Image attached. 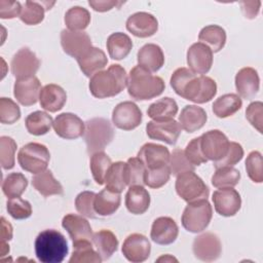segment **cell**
I'll return each mask as SVG.
<instances>
[{
  "mask_svg": "<svg viewBox=\"0 0 263 263\" xmlns=\"http://www.w3.org/2000/svg\"><path fill=\"white\" fill-rule=\"evenodd\" d=\"M92 243L102 260H108L118 248L116 235L108 229H102L92 235Z\"/></svg>",
  "mask_w": 263,
  "mask_h": 263,
  "instance_id": "31",
  "label": "cell"
},
{
  "mask_svg": "<svg viewBox=\"0 0 263 263\" xmlns=\"http://www.w3.org/2000/svg\"><path fill=\"white\" fill-rule=\"evenodd\" d=\"M240 173L233 166L217 167L212 177V184L216 188H233L239 183Z\"/></svg>",
  "mask_w": 263,
  "mask_h": 263,
  "instance_id": "41",
  "label": "cell"
},
{
  "mask_svg": "<svg viewBox=\"0 0 263 263\" xmlns=\"http://www.w3.org/2000/svg\"><path fill=\"white\" fill-rule=\"evenodd\" d=\"M83 138L87 152L93 154L103 151L112 142L114 138V129L108 119L95 117L85 122Z\"/></svg>",
  "mask_w": 263,
  "mask_h": 263,
  "instance_id": "5",
  "label": "cell"
},
{
  "mask_svg": "<svg viewBox=\"0 0 263 263\" xmlns=\"http://www.w3.org/2000/svg\"><path fill=\"white\" fill-rule=\"evenodd\" d=\"M262 116H263V104L260 101L252 102L247 110H246V117L248 121L261 134L262 128Z\"/></svg>",
  "mask_w": 263,
  "mask_h": 263,
  "instance_id": "55",
  "label": "cell"
},
{
  "mask_svg": "<svg viewBox=\"0 0 263 263\" xmlns=\"http://www.w3.org/2000/svg\"><path fill=\"white\" fill-rule=\"evenodd\" d=\"M127 85V75L123 67L112 64L107 70H102L90 77V93L98 99H106L119 95Z\"/></svg>",
  "mask_w": 263,
  "mask_h": 263,
  "instance_id": "2",
  "label": "cell"
},
{
  "mask_svg": "<svg viewBox=\"0 0 263 263\" xmlns=\"http://www.w3.org/2000/svg\"><path fill=\"white\" fill-rule=\"evenodd\" d=\"M33 187L43 196H51V195H60L63 194V186L61 183L53 177L51 171L45 170L32 179Z\"/></svg>",
  "mask_w": 263,
  "mask_h": 263,
  "instance_id": "32",
  "label": "cell"
},
{
  "mask_svg": "<svg viewBox=\"0 0 263 263\" xmlns=\"http://www.w3.org/2000/svg\"><path fill=\"white\" fill-rule=\"evenodd\" d=\"M157 262H161V261H164V262H173V261H178L176 258H174V257H172L171 255H164V256H161V257H159L157 260H156Z\"/></svg>",
  "mask_w": 263,
  "mask_h": 263,
  "instance_id": "60",
  "label": "cell"
},
{
  "mask_svg": "<svg viewBox=\"0 0 263 263\" xmlns=\"http://www.w3.org/2000/svg\"><path fill=\"white\" fill-rule=\"evenodd\" d=\"M35 254L42 263H61L68 255V242L55 229L41 231L35 239Z\"/></svg>",
  "mask_w": 263,
  "mask_h": 263,
  "instance_id": "4",
  "label": "cell"
},
{
  "mask_svg": "<svg viewBox=\"0 0 263 263\" xmlns=\"http://www.w3.org/2000/svg\"><path fill=\"white\" fill-rule=\"evenodd\" d=\"M126 29L136 37L147 38L153 36L157 32L158 22L153 14L140 11L128 16L126 21Z\"/></svg>",
  "mask_w": 263,
  "mask_h": 263,
  "instance_id": "20",
  "label": "cell"
},
{
  "mask_svg": "<svg viewBox=\"0 0 263 263\" xmlns=\"http://www.w3.org/2000/svg\"><path fill=\"white\" fill-rule=\"evenodd\" d=\"M198 40L205 44L213 52H218L226 43V32L218 25H209L200 30Z\"/></svg>",
  "mask_w": 263,
  "mask_h": 263,
  "instance_id": "35",
  "label": "cell"
},
{
  "mask_svg": "<svg viewBox=\"0 0 263 263\" xmlns=\"http://www.w3.org/2000/svg\"><path fill=\"white\" fill-rule=\"evenodd\" d=\"M145 172H146V167L138 157L128 158L125 166L127 186H134V185L143 186Z\"/></svg>",
  "mask_w": 263,
  "mask_h": 263,
  "instance_id": "45",
  "label": "cell"
},
{
  "mask_svg": "<svg viewBox=\"0 0 263 263\" xmlns=\"http://www.w3.org/2000/svg\"><path fill=\"white\" fill-rule=\"evenodd\" d=\"M52 127L60 138L66 140H75L83 136L85 123L76 114L67 112L55 117Z\"/></svg>",
  "mask_w": 263,
  "mask_h": 263,
  "instance_id": "15",
  "label": "cell"
},
{
  "mask_svg": "<svg viewBox=\"0 0 263 263\" xmlns=\"http://www.w3.org/2000/svg\"><path fill=\"white\" fill-rule=\"evenodd\" d=\"M178 113V105L176 101L170 97H164L152 103L148 110L147 114L150 118L156 121H164L174 119Z\"/></svg>",
  "mask_w": 263,
  "mask_h": 263,
  "instance_id": "34",
  "label": "cell"
},
{
  "mask_svg": "<svg viewBox=\"0 0 263 263\" xmlns=\"http://www.w3.org/2000/svg\"><path fill=\"white\" fill-rule=\"evenodd\" d=\"M96 193L92 191H82L75 198V208L77 212L84 217L96 219L98 214L93 208Z\"/></svg>",
  "mask_w": 263,
  "mask_h": 263,
  "instance_id": "49",
  "label": "cell"
},
{
  "mask_svg": "<svg viewBox=\"0 0 263 263\" xmlns=\"http://www.w3.org/2000/svg\"><path fill=\"white\" fill-rule=\"evenodd\" d=\"M111 164H112V160L105 152L100 151L91 154L89 167H90L92 178L97 184L99 185L105 184V178Z\"/></svg>",
  "mask_w": 263,
  "mask_h": 263,
  "instance_id": "44",
  "label": "cell"
},
{
  "mask_svg": "<svg viewBox=\"0 0 263 263\" xmlns=\"http://www.w3.org/2000/svg\"><path fill=\"white\" fill-rule=\"evenodd\" d=\"M168 167L171 170V174L174 176H178L184 172L194 171L195 166L186 158L184 150L180 148H176L173 150L170 155Z\"/></svg>",
  "mask_w": 263,
  "mask_h": 263,
  "instance_id": "48",
  "label": "cell"
},
{
  "mask_svg": "<svg viewBox=\"0 0 263 263\" xmlns=\"http://www.w3.org/2000/svg\"><path fill=\"white\" fill-rule=\"evenodd\" d=\"M1 256H6L9 253V246L6 242H1Z\"/></svg>",
  "mask_w": 263,
  "mask_h": 263,
  "instance_id": "61",
  "label": "cell"
},
{
  "mask_svg": "<svg viewBox=\"0 0 263 263\" xmlns=\"http://www.w3.org/2000/svg\"><path fill=\"white\" fill-rule=\"evenodd\" d=\"M27 130L33 136H42L47 134L52 124V117L44 111H35L30 113L25 120Z\"/></svg>",
  "mask_w": 263,
  "mask_h": 263,
  "instance_id": "37",
  "label": "cell"
},
{
  "mask_svg": "<svg viewBox=\"0 0 263 263\" xmlns=\"http://www.w3.org/2000/svg\"><path fill=\"white\" fill-rule=\"evenodd\" d=\"M40 67V61L37 55L28 47H23L14 53L10 63L12 75L18 78L35 76Z\"/></svg>",
  "mask_w": 263,
  "mask_h": 263,
  "instance_id": "12",
  "label": "cell"
},
{
  "mask_svg": "<svg viewBox=\"0 0 263 263\" xmlns=\"http://www.w3.org/2000/svg\"><path fill=\"white\" fill-rule=\"evenodd\" d=\"M170 155V151L166 147L155 143H146L141 147L137 157L144 163L145 167L149 170L168 164Z\"/></svg>",
  "mask_w": 263,
  "mask_h": 263,
  "instance_id": "22",
  "label": "cell"
},
{
  "mask_svg": "<svg viewBox=\"0 0 263 263\" xmlns=\"http://www.w3.org/2000/svg\"><path fill=\"white\" fill-rule=\"evenodd\" d=\"M213 209L208 199H199L188 202L182 214L183 227L192 233L203 231L210 224Z\"/></svg>",
  "mask_w": 263,
  "mask_h": 263,
  "instance_id": "6",
  "label": "cell"
},
{
  "mask_svg": "<svg viewBox=\"0 0 263 263\" xmlns=\"http://www.w3.org/2000/svg\"><path fill=\"white\" fill-rule=\"evenodd\" d=\"M77 63L81 72L86 77H91L107 66L108 59L101 48L92 46L83 55L77 59Z\"/></svg>",
  "mask_w": 263,
  "mask_h": 263,
  "instance_id": "26",
  "label": "cell"
},
{
  "mask_svg": "<svg viewBox=\"0 0 263 263\" xmlns=\"http://www.w3.org/2000/svg\"><path fill=\"white\" fill-rule=\"evenodd\" d=\"M186 158L194 165L198 166L204 162L208 161V159L204 157L201 148H200V137L192 139L186 146L184 150Z\"/></svg>",
  "mask_w": 263,
  "mask_h": 263,
  "instance_id": "54",
  "label": "cell"
},
{
  "mask_svg": "<svg viewBox=\"0 0 263 263\" xmlns=\"http://www.w3.org/2000/svg\"><path fill=\"white\" fill-rule=\"evenodd\" d=\"M170 82L178 96L196 104L208 103L217 93V84L213 78L197 76L184 67L174 71Z\"/></svg>",
  "mask_w": 263,
  "mask_h": 263,
  "instance_id": "1",
  "label": "cell"
},
{
  "mask_svg": "<svg viewBox=\"0 0 263 263\" xmlns=\"http://www.w3.org/2000/svg\"><path fill=\"white\" fill-rule=\"evenodd\" d=\"M12 237V226L9 222L5 220L4 217L1 218V242H6Z\"/></svg>",
  "mask_w": 263,
  "mask_h": 263,
  "instance_id": "59",
  "label": "cell"
},
{
  "mask_svg": "<svg viewBox=\"0 0 263 263\" xmlns=\"http://www.w3.org/2000/svg\"><path fill=\"white\" fill-rule=\"evenodd\" d=\"M260 78L258 72L252 67L241 68L235 75V88L239 97L252 99L258 92Z\"/></svg>",
  "mask_w": 263,
  "mask_h": 263,
  "instance_id": "24",
  "label": "cell"
},
{
  "mask_svg": "<svg viewBox=\"0 0 263 263\" xmlns=\"http://www.w3.org/2000/svg\"><path fill=\"white\" fill-rule=\"evenodd\" d=\"M64 21L68 30L83 31L90 23V13L84 7L73 6L66 11Z\"/></svg>",
  "mask_w": 263,
  "mask_h": 263,
  "instance_id": "40",
  "label": "cell"
},
{
  "mask_svg": "<svg viewBox=\"0 0 263 263\" xmlns=\"http://www.w3.org/2000/svg\"><path fill=\"white\" fill-rule=\"evenodd\" d=\"M187 65L194 74H206L213 65V51L203 43H193L187 50Z\"/></svg>",
  "mask_w": 263,
  "mask_h": 263,
  "instance_id": "18",
  "label": "cell"
},
{
  "mask_svg": "<svg viewBox=\"0 0 263 263\" xmlns=\"http://www.w3.org/2000/svg\"><path fill=\"white\" fill-rule=\"evenodd\" d=\"M62 226L68 232L73 242L81 240L92 241V230L88 221L76 214H68L62 220Z\"/></svg>",
  "mask_w": 263,
  "mask_h": 263,
  "instance_id": "23",
  "label": "cell"
},
{
  "mask_svg": "<svg viewBox=\"0 0 263 263\" xmlns=\"http://www.w3.org/2000/svg\"><path fill=\"white\" fill-rule=\"evenodd\" d=\"M181 126L175 119L164 121H149L146 125L147 136L152 140L164 142L168 145H175L181 135Z\"/></svg>",
  "mask_w": 263,
  "mask_h": 263,
  "instance_id": "16",
  "label": "cell"
},
{
  "mask_svg": "<svg viewBox=\"0 0 263 263\" xmlns=\"http://www.w3.org/2000/svg\"><path fill=\"white\" fill-rule=\"evenodd\" d=\"M171 175V170L167 164L157 168H146L144 185L153 189H158L167 183Z\"/></svg>",
  "mask_w": 263,
  "mask_h": 263,
  "instance_id": "46",
  "label": "cell"
},
{
  "mask_svg": "<svg viewBox=\"0 0 263 263\" xmlns=\"http://www.w3.org/2000/svg\"><path fill=\"white\" fill-rule=\"evenodd\" d=\"M262 165V154L259 151H252L246 159V171L254 183H262L263 181Z\"/></svg>",
  "mask_w": 263,
  "mask_h": 263,
  "instance_id": "50",
  "label": "cell"
},
{
  "mask_svg": "<svg viewBox=\"0 0 263 263\" xmlns=\"http://www.w3.org/2000/svg\"><path fill=\"white\" fill-rule=\"evenodd\" d=\"M242 101L236 93H225L219 97L213 104V112L219 118H226L240 110Z\"/></svg>",
  "mask_w": 263,
  "mask_h": 263,
  "instance_id": "36",
  "label": "cell"
},
{
  "mask_svg": "<svg viewBox=\"0 0 263 263\" xmlns=\"http://www.w3.org/2000/svg\"><path fill=\"white\" fill-rule=\"evenodd\" d=\"M178 234L179 227L175 220L170 217H159L152 223L150 237L157 245H171L177 239Z\"/></svg>",
  "mask_w": 263,
  "mask_h": 263,
  "instance_id": "21",
  "label": "cell"
},
{
  "mask_svg": "<svg viewBox=\"0 0 263 263\" xmlns=\"http://www.w3.org/2000/svg\"><path fill=\"white\" fill-rule=\"evenodd\" d=\"M150 205V194L142 185L129 186L125 194V206L134 215L144 214Z\"/></svg>",
  "mask_w": 263,
  "mask_h": 263,
  "instance_id": "29",
  "label": "cell"
},
{
  "mask_svg": "<svg viewBox=\"0 0 263 263\" xmlns=\"http://www.w3.org/2000/svg\"><path fill=\"white\" fill-rule=\"evenodd\" d=\"M16 143L15 141L7 136H2L0 138V159L1 166L4 170H11L14 166Z\"/></svg>",
  "mask_w": 263,
  "mask_h": 263,
  "instance_id": "47",
  "label": "cell"
},
{
  "mask_svg": "<svg viewBox=\"0 0 263 263\" xmlns=\"http://www.w3.org/2000/svg\"><path fill=\"white\" fill-rule=\"evenodd\" d=\"M113 124L123 130H132L138 127L142 122V111L132 101L121 102L113 109Z\"/></svg>",
  "mask_w": 263,
  "mask_h": 263,
  "instance_id": "11",
  "label": "cell"
},
{
  "mask_svg": "<svg viewBox=\"0 0 263 263\" xmlns=\"http://www.w3.org/2000/svg\"><path fill=\"white\" fill-rule=\"evenodd\" d=\"M121 251L125 259L129 262L141 263L149 258L151 245L145 235L133 233L124 239Z\"/></svg>",
  "mask_w": 263,
  "mask_h": 263,
  "instance_id": "14",
  "label": "cell"
},
{
  "mask_svg": "<svg viewBox=\"0 0 263 263\" xmlns=\"http://www.w3.org/2000/svg\"><path fill=\"white\" fill-rule=\"evenodd\" d=\"M46 2L37 1H26L22 6L20 18L23 23L29 26L40 24L44 18V12L47 10Z\"/></svg>",
  "mask_w": 263,
  "mask_h": 263,
  "instance_id": "43",
  "label": "cell"
},
{
  "mask_svg": "<svg viewBox=\"0 0 263 263\" xmlns=\"http://www.w3.org/2000/svg\"><path fill=\"white\" fill-rule=\"evenodd\" d=\"M243 156V149L240 144L236 142H230L227 153L223 158L218 161L214 162L215 167H222V166H233L237 162L242 159Z\"/></svg>",
  "mask_w": 263,
  "mask_h": 263,
  "instance_id": "53",
  "label": "cell"
},
{
  "mask_svg": "<svg viewBox=\"0 0 263 263\" xmlns=\"http://www.w3.org/2000/svg\"><path fill=\"white\" fill-rule=\"evenodd\" d=\"M229 140L219 129H211L200 136V148L208 160L218 161L225 156L229 147Z\"/></svg>",
  "mask_w": 263,
  "mask_h": 263,
  "instance_id": "9",
  "label": "cell"
},
{
  "mask_svg": "<svg viewBox=\"0 0 263 263\" xmlns=\"http://www.w3.org/2000/svg\"><path fill=\"white\" fill-rule=\"evenodd\" d=\"M22 4L17 1L0 0V17L13 18L21 14Z\"/></svg>",
  "mask_w": 263,
  "mask_h": 263,
  "instance_id": "56",
  "label": "cell"
},
{
  "mask_svg": "<svg viewBox=\"0 0 263 263\" xmlns=\"http://www.w3.org/2000/svg\"><path fill=\"white\" fill-rule=\"evenodd\" d=\"M241 10L247 18H255L259 12L261 2L260 1H241L239 2Z\"/></svg>",
  "mask_w": 263,
  "mask_h": 263,
  "instance_id": "58",
  "label": "cell"
},
{
  "mask_svg": "<svg viewBox=\"0 0 263 263\" xmlns=\"http://www.w3.org/2000/svg\"><path fill=\"white\" fill-rule=\"evenodd\" d=\"M67 102L66 91L58 84L49 83L42 87L39 103L40 106L51 113L60 111Z\"/></svg>",
  "mask_w": 263,
  "mask_h": 263,
  "instance_id": "25",
  "label": "cell"
},
{
  "mask_svg": "<svg viewBox=\"0 0 263 263\" xmlns=\"http://www.w3.org/2000/svg\"><path fill=\"white\" fill-rule=\"evenodd\" d=\"M121 201L120 193L109 190L108 188L103 189L95 196L93 208L99 216L107 217L113 215L119 208Z\"/></svg>",
  "mask_w": 263,
  "mask_h": 263,
  "instance_id": "30",
  "label": "cell"
},
{
  "mask_svg": "<svg viewBox=\"0 0 263 263\" xmlns=\"http://www.w3.org/2000/svg\"><path fill=\"white\" fill-rule=\"evenodd\" d=\"M28 186V180L22 173L8 174L2 183V191L9 198L20 197Z\"/></svg>",
  "mask_w": 263,
  "mask_h": 263,
  "instance_id": "42",
  "label": "cell"
},
{
  "mask_svg": "<svg viewBox=\"0 0 263 263\" xmlns=\"http://www.w3.org/2000/svg\"><path fill=\"white\" fill-rule=\"evenodd\" d=\"M61 45L68 55L76 60L92 47L91 39L87 33L84 31H70L68 29L61 32Z\"/></svg>",
  "mask_w": 263,
  "mask_h": 263,
  "instance_id": "13",
  "label": "cell"
},
{
  "mask_svg": "<svg viewBox=\"0 0 263 263\" xmlns=\"http://www.w3.org/2000/svg\"><path fill=\"white\" fill-rule=\"evenodd\" d=\"M175 188L177 194L186 202L208 199L210 194L209 187L194 171H188L178 175Z\"/></svg>",
  "mask_w": 263,
  "mask_h": 263,
  "instance_id": "8",
  "label": "cell"
},
{
  "mask_svg": "<svg viewBox=\"0 0 263 263\" xmlns=\"http://www.w3.org/2000/svg\"><path fill=\"white\" fill-rule=\"evenodd\" d=\"M50 153L43 144L32 142L24 145L17 153V161L23 170L31 174H39L46 170Z\"/></svg>",
  "mask_w": 263,
  "mask_h": 263,
  "instance_id": "7",
  "label": "cell"
},
{
  "mask_svg": "<svg viewBox=\"0 0 263 263\" xmlns=\"http://www.w3.org/2000/svg\"><path fill=\"white\" fill-rule=\"evenodd\" d=\"M107 50L111 59L120 61L128 55L133 48V41L128 35L116 32L112 33L107 39Z\"/></svg>",
  "mask_w": 263,
  "mask_h": 263,
  "instance_id": "33",
  "label": "cell"
},
{
  "mask_svg": "<svg viewBox=\"0 0 263 263\" xmlns=\"http://www.w3.org/2000/svg\"><path fill=\"white\" fill-rule=\"evenodd\" d=\"M123 2L120 1H110V0H89L88 5L96 11L105 12L111 10L113 7L120 6Z\"/></svg>",
  "mask_w": 263,
  "mask_h": 263,
  "instance_id": "57",
  "label": "cell"
},
{
  "mask_svg": "<svg viewBox=\"0 0 263 263\" xmlns=\"http://www.w3.org/2000/svg\"><path fill=\"white\" fill-rule=\"evenodd\" d=\"M128 95L137 101H146L160 96L165 84L161 77L151 74L141 66H135L127 76Z\"/></svg>",
  "mask_w": 263,
  "mask_h": 263,
  "instance_id": "3",
  "label": "cell"
},
{
  "mask_svg": "<svg viewBox=\"0 0 263 263\" xmlns=\"http://www.w3.org/2000/svg\"><path fill=\"white\" fill-rule=\"evenodd\" d=\"M139 66L149 72H157L164 64V54L160 46L154 43H147L137 53Z\"/></svg>",
  "mask_w": 263,
  "mask_h": 263,
  "instance_id": "27",
  "label": "cell"
},
{
  "mask_svg": "<svg viewBox=\"0 0 263 263\" xmlns=\"http://www.w3.org/2000/svg\"><path fill=\"white\" fill-rule=\"evenodd\" d=\"M21 118V110L15 102L9 98L0 99V121L3 124H12Z\"/></svg>",
  "mask_w": 263,
  "mask_h": 263,
  "instance_id": "51",
  "label": "cell"
},
{
  "mask_svg": "<svg viewBox=\"0 0 263 263\" xmlns=\"http://www.w3.org/2000/svg\"><path fill=\"white\" fill-rule=\"evenodd\" d=\"M192 251L200 261H216L222 253V243L220 238L212 232H204L197 235L192 243Z\"/></svg>",
  "mask_w": 263,
  "mask_h": 263,
  "instance_id": "10",
  "label": "cell"
},
{
  "mask_svg": "<svg viewBox=\"0 0 263 263\" xmlns=\"http://www.w3.org/2000/svg\"><path fill=\"white\" fill-rule=\"evenodd\" d=\"M103 260L97 250L92 248L90 240L73 242V253L70 263H101Z\"/></svg>",
  "mask_w": 263,
  "mask_h": 263,
  "instance_id": "39",
  "label": "cell"
},
{
  "mask_svg": "<svg viewBox=\"0 0 263 263\" xmlns=\"http://www.w3.org/2000/svg\"><path fill=\"white\" fill-rule=\"evenodd\" d=\"M125 166L126 162L123 161H116L111 164L105 178L106 188L117 193H121L125 189L127 186Z\"/></svg>",
  "mask_w": 263,
  "mask_h": 263,
  "instance_id": "38",
  "label": "cell"
},
{
  "mask_svg": "<svg viewBox=\"0 0 263 263\" xmlns=\"http://www.w3.org/2000/svg\"><path fill=\"white\" fill-rule=\"evenodd\" d=\"M41 89V83L36 76L18 78L13 85V96L21 105L32 106L39 100Z\"/></svg>",
  "mask_w": 263,
  "mask_h": 263,
  "instance_id": "19",
  "label": "cell"
},
{
  "mask_svg": "<svg viewBox=\"0 0 263 263\" xmlns=\"http://www.w3.org/2000/svg\"><path fill=\"white\" fill-rule=\"evenodd\" d=\"M8 214L15 220H24L32 215V205L28 200L21 197L9 198L6 203Z\"/></svg>",
  "mask_w": 263,
  "mask_h": 263,
  "instance_id": "52",
  "label": "cell"
},
{
  "mask_svg": "<svg viewBox=\"0 0 263 263\" xmlns=\"http://www.w3.org/2000/svg\"><path fill=\"white\" fill-rule=\"evenodd\" d=\"M215 211L223 217L234 216L241 206L239 193L233 188H219L213 193Z\"/></svg>",
  "mask_w": 263,
  "mask_h": 263,
  "instance_id": "17",
  "label": "cell"
},
{
  "mask_svg": "<svg viewBox=\"0 0 263 263\" xmlns=\"http://www.w3.org/2000/svg\"><path fill=\"white\" fill-rule=\"evenodd\" d=\"M205 111L196 105L185 106L179 115V124L187 133H194L200 129L206 122Z\"/></svg>",
  "mask_w": 263,
  "mask_h": 263,
  "instance_id": "28",
  "label": "cell"
}]
</instances>
